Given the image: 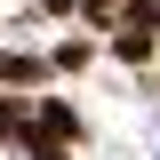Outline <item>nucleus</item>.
I'll list each match as a JSON object with an SVG mask.
<instances>
[{"mask_svg":"<svg viewBox=\"0 0 160 160\" xmlns=\"http://www.w3.org/2000/svg\"><path fill=\"white\" fill-rule=\"evenodd\" d=\"M0 160H32V152H16V144H0Z\"/></svg>","mask_w":160,"mask_h":160,"instance_id":"1","label":"nucleus"}]
</instances>
